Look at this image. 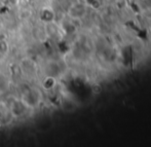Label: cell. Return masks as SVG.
<instances>
[{
	"label": "cell",
	"mask_w": 151,
	"mask_h": 147,
	"mask_svg": "<svg viewBox=\"0 0 151 147\" xmlns=\"http://www.w3.org/2000/svg\"><path fill=\"white\" fill-rule=\"evenodd\" d=\"M41 19L43 21H45V22H50V21H52V19H54V14L52 12V10H43L41 14Z\"/></svg>",
	"instance_id": "obj_1"
},
{
	"label": "cell",
	"mask_w": 151,
	"mask_h": 147,
	"mask_svg": "<svg viewBox=\"0 0 151 147\" xmlns=\"http://www.w3.org/2000/svg\"><path fill=\"white\" fill-rule=\"evenodd\" d=\"M54 84H55V80H54V78L52 77H46L45 78V80L43 81V86L45 89H52V86H54Z\"/></svg>",
	"instance_id": "obj_2"
}]
</instances>
